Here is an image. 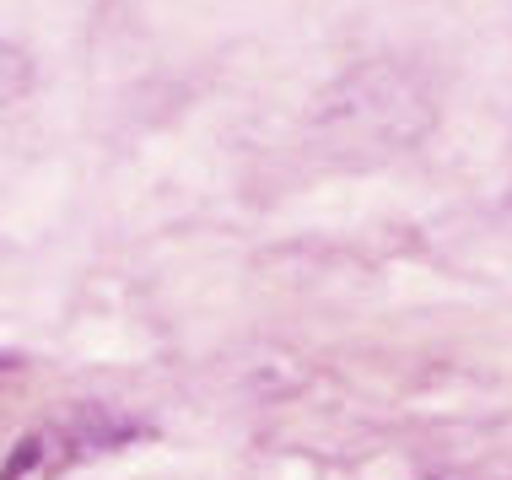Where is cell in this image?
<instances>
[{"label":"cell","mask_w":512,"mask_h":480,"mask_svg":"<svg viewBox=\"0 0 512 480\" xmlns=\"http://www.w3.org/2000/svg\"><path fill=\"white\" fill-rule=\"evenodd\" d=\"M432 125V87L399 60H367L318 92L302 135L324 168H383L399 152L421 146Z\"/></svg>","instance_id":"cell-1"},{"label":"cell","mask_w":512,"mask_h":480,"mask_svg":"<svg viewBox=\"0 0 512 480\" xmlns=\"http://www.w3.org/2000/svg\"><path fill=\"white\" fill-rule=\"evenodd\" d=\"M33 92V54L22 44H0V114Z\"/></svg>","instance_id":"cell-2"},{"label":"cell","mask_w":512,"mask_h":480,"mask_svg":"<svg viewBox=\"0 0 512 480\" xmlns=\"http://www.w3.org/2000/svg\"><path fill=\"white\" fill-rule=\"evenodd\" d=\"M33 459H38V437H27V443L17 448V459L6 464V475H0V480H22L27 470H33Z\"/></svg>","instance_id":"cell-3"}]
</instances>
